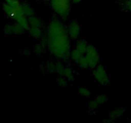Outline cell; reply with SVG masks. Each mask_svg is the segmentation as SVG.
<instances>
[{"instance_id": "6da1fadb", "label": "cell", "mask_w": 131, "mask_h": 123, "mask_svg": "<svg viewBox=\"0 0 131 123\" xmlns=\"http://www.w3.org/2000/svg\"><path fill=\"white\" fill-rule=\"evenodd\" d=\"M46 38L47 47L54 56L64 60L70 57V38L67 29L60 20H51L47 28Z\"/></svg>"}, {"instance_id": "7a4b0ae2", "label": "cell", "mask_w": 131, "mask_h": 123, "mask_svg": "<svg viewBox=\"0 0 131 123\" xmlns=\"http://www.w3.org/2000/svg\"><path fill=\"white\" fill-rule=\"evenodd\" d=\"M52 10L62 19H65L69 17L70 11V0H51Z\"/></svg>"}, {"instance_id": "3957f363", "label": "cell", "mask_w": 131, "mask_h": 123, "mask_svg": "<svg viewBox=\"0 0 131 123\" xmlns=\"http://www.w3.org/2000/svg\"><path fill=\"white\" fill-rule=\"evenodd\" d=\"M85 56L89 63L90 68L94 69L99 65L100 61L99 53L94 46L92 44L88 45Z\"/></svg>"}, {"instance_id": "277c9868", "label": "cell", "mask_w": 131, "mask_h": 123, "mask_svg": "<svg viewBox=\"0 0 131 123\" xmlns=\"http://www.w3.org/2000/svg\"><path fill=\"white\" fill-rule=\"evenodd\" d=\"M93 76L95 79L101 85H106L110 83V78L108 76L106 69L102 65H98L93 71Z\"/></svg>"}, {"instance_id": "5b68a950", "label": "cell", "mask_w": 131, "mask_h": 123, "mask_svg": "<svg viewBox=\"0 0 131 123\" xmlns=\"http://www.w3.org/2000/svg\"><path fill=\"white\" fill-rule=\"evenodd\" d=\"M67 31L70 39H77L81 32L80 24L76 20H73L69 24Z\"/></svg>"}, {"instance_id": "8992f818", "label": "cell", "mask_w": 131, "mask_h": 123, "mask_svg": "<svg viewBox=\"0 0 131 123\" xmlns=\"http://www.w3.org/2000/svg\"><path fill=\"white\" fill-rule=\"evenodd\" d=\"M125 109L124 107H118L114 109L109 115V120L107 122H114L119 120L125 114Z\"/></svg>"}, {"instance_id": "52a82bcc", "label": "cell", "mask_w": 131, "mask_h": 123, "mask_svg": "<svg viewBox=\"0 0 131 123\" xmlns=\"http://www.w3.org/2000/svg\"><path fill=\"white\" fill-rule=\"evenodd\" d=\"M5 3L9 4L14 8V11H15L14 15H19V14H24L23 7H22V3L19 2V0H5Z\"/></svg>"}, {"instance_id": "ba28073f", "label": "cell", "mask_w": 131, "mask_h": 123, "mask_svg": "<svg viewBox=\"0 0 131 123\" xmlns=\"http://www.w3.org/2000/svg\"><path fill=\"white\" fill-rule=\"evenodd\" d=\"M88 44H87L86 41L83 39H81L77 42L75 48L77 49L79 52H81L84 55H85L86 51L87 48H88Z\"/></svg>"}, {"instance_id": "9c48e42d", "label": "cell", "mask_w": 131, "mask_h": 123, "mask_svg": "<svg viewBox=\"0 0 131 123\" xmlns=\"http://www.w3.org/2000/svg\"><path fill=\"white\" fill-rule=\"evenodd\" d=\"M28 19L29 26L38 27V28L42 27V21L38 17L35 16V15H32V16L28 17Z\"/></svg>"}, {"instance_id": "30bf717a", "label": "cell", "mask_w": 131, "mask_h": 123, "mask_svg": "<svg viewBox=\"0 0 131 123\" xmlns=\"http://www.w3.org/2000/svg\"><path fill=\"white\" fill-rule=\"evenodd\" d=\"M29 33L31 35L32 37L35 38H41L42 35V29L40 28H38V27H29Z\"/></svg>"}, {"instance_id": "8fae6325", "label": "cell", "mask_w": 131, "mask_h": 123, "mask_svg": "<svg viewBox=\"0 0 131 123\" xmlns=\"http://www.w3.org/2000/svg\"><path fill=\"white\" fill-rule=\"evenodd\" d=\"M22 7H23L24 14L28 17L35 15L34 9L32 8V6L26 3H22Z\"/></svg>"}, {"instance_id": "7c38bea8", "label": "cell", "mask_w": 131, "mask_h": 123, "mask_svg": "<svg viewBox=\"0 0 131 123\" xmlns=\"http://www.w3.org/2000/svg\"><path fill=\"white\" fill-rule=\"evenodd\" d=\"M3 9L5 14H6L9 17L12 18V19L14 18V14H15V11H14V8H13L11 5L6 3H5L3 4Z\"/></svg>"}, {"instance_id": "4fadbf2b", "label": "cell", "mask_w": 131, "mask_h": 123, "mask_svg": "<svg viewBox=\"0 0 131 123\" xmlns=\"http://www.w3.org/2000/svg\"><path fill=\"white\" fill-rule=\"evenodd\" d=\"M83 56V54L79 52L77 49L74 48L72 51L70 52V58L73 61L78 64L79 60H80L81 58Z\"/></svg>"}, {"instance_id": "5bb4252c", "label": "cell", "mask_w": 131, "mask_h": 123, "mask_svg": "<svg viewBox=\"0 0 131 123\" xmlns=\"http://www.w3.org/2000/svg\"><path fill=\"white\" fill-rule=\"evenodd\" d=\"M63 76L65 77L69 81H72L74 79V75L71 68L69 67H65Z\"/></svg>"}, {"instance_id": "9a60e30c", "label": "cell", "mask_w": 131, "mask_h": 123, "mask_svg": "<svg viewBox=\"0 0 131 123\" xmlns=\"http://www.w3.org/2000/svg\"><path fill=\"white\" fill-rule=\"evenodd\" d=\"M12 29L13 33L15 35H21L23 34L26 30L20 24H19L18 23H15L12 24Z\"/></svg>"}, {"instance_id": "2e32d148", "label": "cell", "mask_w": 131, "mask_h": 123, "mask_svg": "<svg viewBox=\"0 0 131 123\" xmlns=\"http://www.w3.org/2000/svg\"><path fill=\"white\" fill-rule=\"evenodd\" d=\"M78 64L79 65V66L83 69H88V68H90L89 63H88V60H87L85 55H84V56L83 55V56L81 58L80 60L78 61Z\"/></svg>"}, {"instance_id": "e0dca14e", "label": "cell", "mask_w": 131, "mask_h": 123, "mask_svg": "<svg viewBox=\"0 0 131 123\" xmlns=\"http://www.w3.org/2000/svg\"><path fill=\"white\" fill-rule=\"evenodd\" d=\"M78 93L79 95L84 97H88L91 95V91L89 88L84 87H81L78 89Z\"/></svg>"}, {"instance_id": "ac0fdd59", "label": "cell", "mask_w": 131, "mask_h": 123, "mask_svg": "<svg viewBox=\"0 0 131 123\" xmlns=\"http://www.w3.org/2000/svg\"><path fill=\"white\" fill-rule=\"evenodd\" d=\"M95 99L99 104V105H102L108 101V97L105 94H99L96 96Z\"/></svg>"}, {"instance_id": "d6986e66", "label": "cell", "mask_w": 131, "mask_h": 123, "mask_svg": "<svg viewBox=\"0 0 131 123\" xmlns=\"http://www.w3.org/2000/svg\"><path fill=\"white\" fill-rule=\"evenodd\" d=\"M68 81H69L66 79L64 76H60L58 78L56 79V82L58 84L59 86H60L61 87H63V88H65L67 86Z\"/></svg>"}, {"instance_id": "ffe728a7", "label": "cell", "mask_w": 131, "mask_h": 123, "mask_svg": "<svg viewBox=\"0 0 131 123\" xmlns=\"http://www.w3.org/2000/svg\"><path fill=\"white\" fill-rule=\"evenodd\" d=\"M46 69L47 71L51 73H54L56 72V62H53L52 61H49L46 64Z\"/></svg>"}, {"instance_id": "44dd1931", "label": "cell", "mask_w": 131, "mask_h": 123, "mask_svg": "<svg viewBox=\"0 0 131 123\" xmlns=\"http://www.w3.org/2000/svg\"><path fill=\"white\" fill-rule=\"evenodd\" d=\"M56 72L58 74H59L60 76H62L63 75V73L64 70H65V67H64L63 64L60 61H58L56 62Z\"/></svg>"}, {"instance_id": "7402d4cb", "label": "cell", "mask_w": 131, "mask_h": 123, "mask_svg": "<svg viewBox=\"0 0 131 123\" xmlns=\"http://www.w3.org/2000/svg\"><path fill=\"white\" fill-rule=\"evenodd\" d=\"M99 106V104L95 101V99L91 100L88 103V107L91 111H95V110H96L98 108Z\"/></svg>"}, {"instance_id": "603a6c76", "label": "cell", "mask_w": 131, "mask_h": 123, "mask_svg": "<svg viewBox=\"0 0 131 123\" xmlns=\"http://www.w3.org/2000/svg\"><path fill=\"white\" fill-rule=\"evenodd\" d=\"M44 46L43 44H42V43L37 44L34 47V51L36 54L37 55H40L43 52V49H44Z\"/></svg>"}, {"instance_id": "cb8c5ba5", "label": "cell", "mask_w": 131, "mask_h": 123, "mask_svg": "<svg viewBox=\"0 0 131 123\" xmlns=\"http://www.w3.org/2000/svg\"><path fill=\"white\" fill-rule=\"evenodd\" d=\"M4 32L7 35L13 33L12 24H6L5 28H4Z\"/></svg>"}, {"instance_id": "d4e9b609", "label": "cell", "mask_w": 131, "mask_h": 123, "mask_svg": "<svg viewBox=\"0 0 131 123\" xmlns=\"http://www.w3.org/2000/svg\"><path fill=\"white\" fill-rule=\"evenodd\" d=\"M125 6L127 9L131 12V0H127L125 3Z\"/></svg>"}, {"instance_id": "484cf974", "label": "cell", "mask_w": 131, "mask_h": 123, "mask_svg": "<svg viewBox=\"0 0 131 123\" xmlns=\"http://www.w3.org/2000/svg\"><path fill=\"white\" fill-rule=\"evenodd\" d=\"M82 0H72V2L74 3H79V2H81Z\"/></svg>"}, {"instance_id": "4316f807", "label": "cell", "mask_w": 131, "mask_h": 123, "mask_svg": "<svg viewBox=\"0 0 131 123\" xmlns=\"http://www.w3.org/2000/svg\"><path fill=\"white\" fill-rule=\"evenodd\" d=\"M45 1H51V0H45Z\"/></svg>"}]
</instances>
